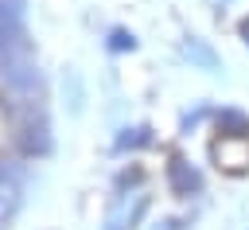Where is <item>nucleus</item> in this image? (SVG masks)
<instances>
[{
    "label": "nucleus",
    "instance_id": "obj_1",
    "mask_svg": "<svg viewBox=\"0 0 249 230\" xmlns=\"http://www.w3.org/2000/svg\"><path fill=\"white\" fill-rule=\"evenodd\" d=\"M241 35H245V43H249V19H241Z\"/></svg>",
    "mask_w": 249,
    "mask_h": 230
}]
</instances>
